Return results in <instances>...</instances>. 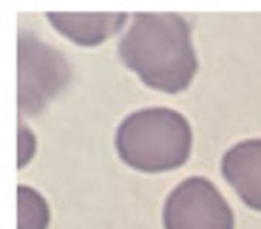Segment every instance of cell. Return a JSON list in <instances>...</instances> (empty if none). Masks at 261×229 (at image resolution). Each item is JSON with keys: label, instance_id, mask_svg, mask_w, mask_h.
Listing matches in <instances>:
<instances>
[{"label": "cell", "instance_id": "obj_4", "mask_svg": "<svg viewBox=\"0 0 261 229\" xmlns=\"http://www.w3.org/2000/svg\"><path fill=\"white\" fill-rule=\"evenodd\" d=\"M162 221L165 229H233V210L213 181L193 176L168 195Z\"/></svg>", "mask_w": 261, "mask_h": 229}, {"label": "cell", "instance_id": "obj_8", "mask_svg": "<svg viewBox=\"0 0 261 229\" xmlns=\"http://www.w3.org/2000/svg\"><path fill=\"white\" fill-rule=\"evenodd\" d=\"M20 139H23V153H20V167H26V161H29V142L34 144V136L29 139V130H26V127H20Z\"/></svg>", "mask_w": 261, "mask_h": 229}, {"label": "cell", "instance_id": "obj_2", "mask_svg": "<svg viewBox=\"0 0 261 229\" xmlns=\"http://www.w3.org/2000/svg\"><path fill=\"white\" fill-rule=\"evenodd\" d=\"M193 130L170 108H145L117 127V153L128 167L142 173H168L188 161Z\"/></svg>", "mask_w": 261, "mask_h": 229}, {"label": "cell", "instance_id": "obj_5", "mask_svg": "<svg viewBox=\"0 0 261 229\" xmlns=\"http://www.w3.org/2000/svg\"><path fill=\"white\" fill-rule=\"evenodd\" d=\"M222 173L250 210L261 212V139L233 144L222 158Z\"/></svg>", "mask_w": 261, "mask_h": 229}, {"label": "cell", "instance_id": "obj_3", "mask_svg": "<svg viewBox=\"0 0 261 229\" xmlns=\"http://www.w3.org/2000/svg\"><path fill=\"white\" fill-rule=\"evenodd\" d=\"M68 62L40 37L20 31L17 43V105L20 113H40L68 82Z\"/></svg>", "mask_w": 261, "mask_h": 229}, {"label": "cell", "instance_id": "obj_7", "mask_svg": "<svg viewBox=\"0 0 261 229\" xmlns=\"http://www.w3.org/2000/svg\"><path fill=\"white\" fill-rule=\"evenodd\" d=\"M17 201H20V229H46L48 204L43 201L40 192H34L32 187H20Z\"/></svg>", "mask_w": 261, "mask_h": 229}, {"label": "cell", "instance_id": "obj_6", "mask_svg": "<svg viewBox=\"0 0 261 229\" xmlns=\"http://www.w3.org/2000/svg\"><path fill=\"white\" fill-rule=\"evenodd\" d=\"M48 23L80 46H97L125 23L119 12H51Z\"/></svg>", "mask_w": 261, "mask_h": 229}, {"label": "cell", "instance_id": "obj_1", "mask_svg": "<svg viewBox=\"0 0 261 229\" xmlns=\"http://www.w3.org/2000/svg\"><path fill=\"white\" fill-rule=\"evenodd\" d=\"M119 59L148 88L182 93L196 77L188 20L176 12H139L119 43Z\"/></svg>", "mask_w": 261, "mask_h": 229}]
</instances>
